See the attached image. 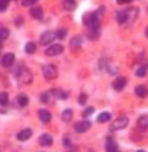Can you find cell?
I'll use <instances>...</instances> for the list:
<instances>
[{"label": "cell", "instance_id": "1", "mask_svg": "<svg viewBox=\"0 0 148 152\" xmlns=\"http://www.w3.org/2000/svg\"><path fill=\"white\" fill-rule=\"evenodd\" d=\"M103 12V10H101ZM100 12V13H101ZM98 12H87L83 15V23L88 29H98L100 26V19L101 15Z\"/></svg>", "mask_w": 148, "mask_h": 152}, {"label": "cell", "instance_id": "2", "mask_svg": "<svg viewBox=\"0 0 148 152\" xmlns=\"http://www.w3.org/2000/svg\"><path fill=\"white\" fill-rule=\"evenodd\" d=\"M43 75L47 80H52L58 76V68L52 64H47V66L43 67Z\"/></svg>", "mask_w": 148, "mask_h": 152}, {"label": "cell", "instance_id": "3", "mask_svg": "<svg viewBox=\"0 0 148 152\" xmlns=\"http://www.w3.org/2000/svg\"><path fill=\"white\" fill-rule=\"evenodd\" d=\"M64 51V47L61 44H52L45 50V55L47 56H58Z\"/></svg>", "mask_w": 148, "mask_h": 152}, {"label": "cell", "instance_id": "4", "mask_svg": "<svg viewBox=\"0 0 148 152\" xmlns=\"http://www.w3.org/2000/svg\"><path fill=\"white\" fill-rule=\"evenodd\" d=\"M127 126H128V118H125V116H122V118L116 119V120L112 123L111 129H114V131H117V129L125 128Z\"/></svg>", "mask_w": 148, "mask_h": 152}, {"label": "cell", "instance_id": "5", "mask_svg": "<svg viewBox=\"0 0 148 152\" xmlns=\"http://www.w3.org/2000/svg\"><path fill=\"white\" fill-rule=\"evenodd\" d=\"M56 37V32H52V31H47L40 36V44L43 45H48L53 42V39Z\"/></svg>", "mask_w": 148, "mask_h": 152}, {"label": "cell", "instance_id": "6", "mask_svg": "<svg viewBox=\"0 0 148 152\" xmlns=\"http://www.w3.org/2000/svg\"><path fill=\"white\" fill-rule=\"evenodd\" d=\"M90 127H91L90 121H85V120L77 121V123L75 124V131L79 132V134H83V132L88 131V129H90Z\"/></svg>", "mask_w": 148, "mask_h": 152}, {"label": "cell", "instance_id": "7", "mask_svg": "<svg viewBox=\"0 0 148 152\" xmlns=\"http://www.w3.org/2000/svg\"><path fill=\"white\" fill-rule=\"evenodd\" d=\"M19 79H20L23 83L29 84L32 81V74L27 68H21V72H20V75H19Z\"/></svg>", "mask_w": 148, "mask_h": 152}, {"label": "cell", "instance_id": "8", "mask_svg": "<svg viewBox=\"0 0 148 152\" xmlns=\"http://www.w3.org/2000/svg\"><path fill=\"white\" fill-rule=\"evenodd\" d=\"M125 84H127V79L125 77H117L116 80L112 83V87H114V89H116V91H123L125 87Z\"/></svg>", "mask_w": 148, "mask_h": 152}, {"label": "cell", "instance_id": "9", "mask_svg": "<svg viewBox=\"0 0 148 152\" xmlns=\"http://www.w3.org/2000/svg\"><path fill=\"white\" fill-rule=\"evenodd\" d=\"M15 61V55L13 53H5L4 56L1 58V64L4 67H11Z\"/></svg>", "mask_w": 148, "mask_h": 152}, {"label": "cell", "instance_id": "10", "mask_svg": "<svg viewBox=\"0 0 148 152\" xmlns=\"http://www.w3.org/2000/svg\"><path fill=\"white\" fill-rule=\"evenodd\" d=\"M128 19H130V11H120V12H117V15H116L117 23L124 24L128 21Z\"/></svg>", "mask_w": 148, "mask_h": 152}, {"label": "cell", "instance_id": "11", "mask_svg": "<svg viewBox=\"0 0 148 152\" xmlns=\"http://www.w3.org/2000/svg\"><path fill=\"white\" fill-rule=\"evenodd\" d=\"M29 15L36 20H40V19H43V10L40 7H32L29 10Z\"/></svg>", "mask_w": 148, "mask_h": 152}, {"label": "cell", "instance_id": "12", "mask_svg": "<svg viewBox=\"0 0 148 152\" xmlns=\"http://www.w3.org/2000/svg\"><path fill=\"white\" fill-rule=\"evenodd\" d=\"M39 143L43 145V147H50V145L53 143V140L48 134H44V135H42V136L39 137Z\"/></svg>", "mask_w": 148, "mask_h": 152}, {"label": "cell", "instance_id": "13", "mask_svg": "<svg viewBox=\"0 0 148 152\" xmlns=\"http://www.w3.org/2000/svg\"><path fill=\"white\" fill-rule=\"evenodd\" d=\"M31 136H32V131L29 128L23 129V131H20L17 134V139L20 140V142H26V140H28Z\"/></svg>", "mask_w": 148, "mask_h": 152}, {"label": "cell", "instance_id": "14", "mask_svg": "<svg viewBox=\"0 0 148 152\" xmlns=\"http://www.w3.org/2000/svg\"><path fill=\"white\" fill-rule=\"evenodd\" d=\"M39 118L43 123H50L51 121V113L47 110H40L39 111Z\"/></svg>", "mask_w": 148, "mask_h": 152}, {"label": "cell", "instance_id": "15", "mask_svg": "<svg viewBox=\"0 0 148 152\" xmlns=\"http://www.w3.org/2000/svg\"><path fill=\"white\" fill-rule=\"evenodd\" d=\"M106 151L107 152H117V143L115 140L109 139L106 144Z\"/></svg>", "mask_w": 148, "mask_h": 152}, {"label": "cell", "instance_id": "16", "mask_svg": "<svg viewBox=\"0 0 148 152\" xmlns=\"http://www.w3.org/2000/svg\"><path fill=\"white\" fill-rule=\"evenodd\" d=\"M138 127L141 129H146L148 128V115H143L139 118L138 120Z\"/></svg>", "mask_w": 148, "mask_h": 152}, {"label": "cell", "instance_id": "17", "mask_svg": "<svg viewBox=\"0 0 148 152\" xmlns=\"http://www.w3.org/2000/svg\"><path fill=\"white\" fill-rule=\"evenodd\" d=\"M135 94L138 95L139 97H146L147 94H148V89L144 86H138L135 88Z\"/></svg>", "mask_w": 148, "mask_h": 152}, {"label": "cell", "instance_id": "18", "mask_svg": "<svg viewBox=\"0 0 148 152\" xmlns=\"http://www.w3.org/2000/svg\"><path fill=\"white\" fill-rule=\"evenodd\" d=\"M80 45H82V37L80 36H75L74 39L71 40V43H69V47H71L72 50H76Z\"/></svg>", "mask_w": 148, "mask_h": 152}, {"label": "cell", "instance_id": "19", "mask_svg": "<svg viewBox=\"0 0 148 152\" xmlns=\"http://www.w3.org/2000/svg\"><path fill=\"white\" fill-rule=\"evenodd\" d=\"M111 119V113L109 112H101L100 115L98 116V121L99 123H107Z\"/></svg>", "mask_w": 148, "mask_h": 152}, {"label": "cell", "instance_id": "20", "mask_svg": "<svg viewBox=\"0 0 148 152\" xmlns=\"http://www.w3.org/2000/svg\"><path fill=\"white\" fill-rule=\"evenodd\" d=\"M17 103L20 107H26L27 104H28V97L26 96V95H19L17 96Z\"/></svg>", "mask_w": 148, "mask_h": 152}, {"label": "cell", "instance_id": "21", "mask_svg": "<svg viewBox=\"0 0 148 152\" xmlns=\"http://www.w3.org/2000/svg\"><path fill=\"white\" fill-rule=\"evenodd\" d=\"M36 51V44L34 42H29L26 44V52L27 53H34Z\"/></svg>", "mask_w": 148, "mask_h": 152}, {"label": "cell", "instance_id": "22", "mask_svg": "<svg viewBox=\"0 0 148 152\" xmlns=\"http://www.w3.org/2000/svg\"><path fill=\"white\" fill-rule=\"evenodd\" d=\"M61 119H63L66 123L67 121H69L72 119V111L71 110H66L63 113H61Z\"/></svg>", "mask_w": 148, "mask_h": 152}, {"label": "cell", "instance_id": "23", "mask_svg": "<svg viewBox=\"0 0 148 152\" xmlns=\"http://www.w3.org/2000/svg\"><path fill=\"white\" fill-rule=\"evenodd\" d=\"M66 36H67V29L66 28H60V29L56 31V37H58V39L63 40Z\"/></svg>", "mask_w": 148, "mask_h": 152}, {"label": "cell", "instance_id": "24", "mask_svg": "<svg viewBox=\"0 0 148 152\" xmlns=\"http://www.w3.org/2000/svg\"><path fill=\"white\" fill-rule=\"evenodd\" d=\"M9 36V31L7 28H0V40H5L7 37Z\"/></svg>", "mask_w": 148, "mask_h": 152}, {"label": "cell", "instance_id": "25", "mask_svg": "<svg viewBox=\"0 0 148 152\" xmlns=\"http://www.w3.org/2000/svg\"><path fill=\"white\" fill-rule=\"evenodd\" d=\"M64 8H66V10H68V11H72L74 10L75 7H76V1H64Z\"/></svg>", "mask_w": 148, "mask_h": 152}, {"label": "cell", "instance_id": "26", "mask_svg": "<svg viewBox=\"0 0 148 152\" xmlns=\"http://www.w3.org/2000/svg\"><path fill=\"white\" fill-rule=\"evenodd\" d=\"M8 103V95L5 92H0V105H5Z\"/></svg>", "mask_w": 148, "mask_h": 152}, {"label": "cell", "instance_id": "27", "mask_svg": "<svg viewBox=\"0 0 148 152\" xmlns=\"http://www.w3.org/2000/svg\"><path fill=\"white\" fill-rule=\"evenodd\" d=\"M147 74V67H140V68L136 71V76H139V77H144Z\"/></svg>", "mask_w": 148, "mask_h": 152}, {"label": "cell", "instance_id": "28", "mask_svg": "<svg viewBox=\"0 0 148 152\" xmlns=\"http://www.w3.org/2000/svg\"><path fill=\"white\" fill-rule=\"evenodd\" d=\"M37 1H39V0H21V5H23V7H29V5H32V4H36Z\"/></svg>", "mask_w": 148, "mask_h": 152}, {"label": "cell", "instance_id": "29", "mask_svg": "<svg viewBox=\"0 0 148 152\" xmlns=\"http://www.w3.org/2000/svg\"><path fill=\"white\" fill-rule=\"evenodd\" d=\"M93 107H88V108H85L84 110V112H83V116H84V118H87V116H90L91 113H93Z\"/></svg>", "mask_w": 148, "mask_h": 152}, {"label": "cell", "instance_id": "30", "mask_svg": "<svg viewBox=\"0 0 148 152\" xmlns=\"http://www.w3.org/2000/svg\"><path fill=\"white\" fill-rule=\"evenodd\" d=\"M79 103L82 105H84L85 103H87V95H84V94L80 95V96H79Z\"/></svg>", "mask_w": 148, "mask_h": 152}, {"label": "cell", "instance_id": "31", "mask_svg": "<svg viewBox=\"0 0 148 152\" xmlns=\"http://www.w3.org/2000/svg\"><path fill=\"white\" fill-rule=\"evenodd\" d=\"M7 10V0H0V11H5Z\"/></svg>", "mask_w": 148, "mask_h": 152}, {"label": "cell", "instance_id": "32", "mask_svg": "<svg viewBox=\"0 0 148 152\" xmlns=\"http://www.w3.org/2000/svg\"><path fill=\"white\" fill-rule=\"evenodd\" d=\"M42 102H44V103H47L48 102V94H44V95H42Z\"/></svg>", "mask_w": 148, "mask_h": 152}, {"label": "cell", "instance_id": "33", "mask_svg": "<svg viewBox=\"0 0 148 152\" xmlns=\"http://www.w3.org/2000/svg\"><path fill=\"white\" fill-rule=\"evenodd\" d=\"M131 0H117V3L119 4H125V3H130Z\"/></svg>", "mask_w": 148, "mask_h": 152}, {"label": "cell", "instance_id": "34", "mask_svg": "<svg viewBox=\"0 0 148 152\" xmlns=\"http://www.w3.org/2000/svg\"><path fill=\"white\" fill-rule=\"evenodd\" d=\"M146 36L148 37V28H147V31H146Z\"/></svg>", "mask_w": 148, "mask_h": 152}, {"label": "cell", "instance_id": "35", "mask_svg": "<svg viewBox=\"0 0 148 152\" xmlns=\"http://www.w3.org/2000/svg\"><path fill=\"white\" fill-rule=\"evenodd\" d=\"M64 1H74V0H64Z\"/></svg>", "mask_w": 148, "mask_h": 152}, {"label": "cell", "instance_id": "36", "mask_svg": "<svg viewBox=\"0 0 148 152\" xmlns=\"http://www.w3.org/2000/svg\"><path fill=\"white\" fill-rule=\"evenodd\" d=\"M1 42H3V40H0V48H1Z\"/></svg>", "mask_w": 148, "mask_h": 152}, {"label": "cell", "instance_id": "37", "mask_svg": "<svg viewBox=\"0 0 148 152\" xmlns=\"http://www.w3.org/2000/svg\"><path fill=\"white\" fill-rule=\"evenodd\" d=\"M138 152H144V151H138Z\"/></svg>", "mask_w": 148, "mask_h": 152}, {"label": "cell", "instance_id": "38", "mask_svg": "<svg viewBox=\"0 0 148 152\" xmlns=\"http://www.w3.org/2000/svg\"><path fill=\"white\" fill-rule=\"evenodd\" d=\"M7 1H9V0H7Z\"/></svg>", "mask_w": 148, "mask_h": 152}]
</instances>
